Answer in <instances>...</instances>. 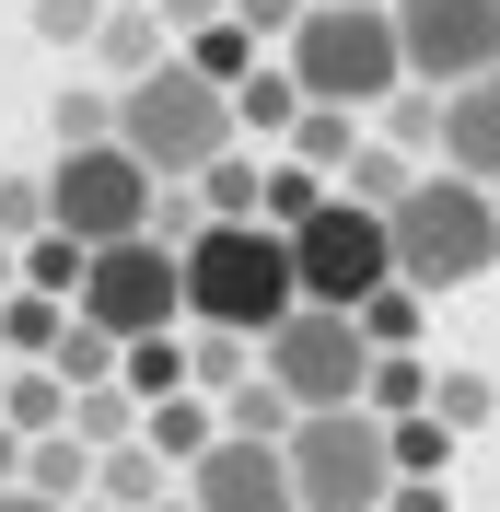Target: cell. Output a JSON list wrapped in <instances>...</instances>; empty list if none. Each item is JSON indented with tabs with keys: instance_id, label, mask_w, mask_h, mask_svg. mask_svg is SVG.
<instances>
[{
	"instance_id": "cell-1",
	"label": "cell",
	"mask_w": 500,
	"mask_h": 512,
	"mask_svg": "<svg viewBox=\"0 0 500 512\" xmlns=\"http://www.w3.org/2000/svg\"><path fill=\"white\" fill-rule=\"evenodd\" d=\"M117 140L152 163V175H175V187H187L198 163L233 152L245 128H233V94H221V82L187 59V47H163L152 70H128V82H117Z\"/></svg>"
},
{
	"instance_id": "cell-2",
	"label": "cell",
	"mask_w": 500,
	"mask_h": 512,
	"mask_svg": "<svg viewBox=\"0 0 500 512\" xmlns=\"http://www.w3.org/2000/svg\"><path fill=\"white\" fill-rule=\"evenodd\" d=\"M384 233H396V280L407 291H466L500 268V210L477 175H454V163H431V175H407V198L384 210Z\"/></svg>"
},
{
	"instance_id": "cell-3",
	"label": "cell",
	"mask_w": 500,
	"mask_h": 512,
	"mask_svg": "<svg viewBox=\"0 0 500 512\" xmlns=\"http://www.w3.org/2000/svg\"><path fill=\"white\" fill-rule=\"evenodd\" d=\"M175 268H187V315L198 326H245V338H268V326L303 303L280 222H198L187 245H175Z\"/></svg>"
},
{
	"instance_id": "cell-4",
	"label": "cell",
	"mask_w": 500,
	"mask_h": 512,
	"mask_svg": "<svg viewBox=\"0 0 500 512\" xmlns=\"http://www.w3.org/2000/svg\"><path fill=\"white\" fill-rule=\"evenodd\" d=\"M291 82H303L314 105H384L407 82L396 59V0H303V24L280 35Z\"/></svg>"
},
{
	"instance_id": "cell-5",
	"label": "cell",
	"mask_w": 500,
	"mask_h": 512,
	"mask_svg": "<svg viewBox=\"0 0 500 512\" xmlns=\"http://www.w3.org/2000/svg\"><path fill=\"white\" fill-rule=\"evenodd\" d=\"M280 466H291V501L303 512H384L396 489V443H384V408H291L280 431Z\"/></svg>"
},
{
	"instance_id": "cell-6",
	"label": "cell",
	"mask_w": 500,
	"mask_h": 512,
	"mask_svg": "<svg viewBox=\"0 0 500 512\" xmlns=\"http://www.w3.org/2000/svg\"><path fill=\"white\" fill-rule=\"evenodd\" d=\"M152 198H163V175L128 152L117 128H105V140H70V152L47 163V222H59V233H82V245L152 233Z\"/></svg>"
},
{
	"instance_id": "cell-7",
	"label": "cell",
	"mask_w": 500,
	"mask_h": 512,
	"mask_svg": "<svg viewBox=\"0 0 500 512\" xmlns=\"http://www.w3.org/2000/svg\"><path fill=\"white\" fill-rule=\"evenodd\" d=\"M256 373L280 384L291 408H349L361 373H373V338H361L349 303H291V315L256 338Z\"/></svg>"
},
{
	"instance_id": "cell-8",
	"label": "cell",
	"mask_w": 500,
	"mask_h": 512,
	"mask_svg": "<svg viewBox=\"0 0 500 512\" xmlns=\"http://www.w3.org/2000/svg\"><path fill=\"white\" fill-rule=\"evenodd\" d=\"M105 338H152V326H187V268L163 233H117V245H82V291H70Z\"/></svg>"
},
{
	"instance_id": "cell-9",
	"label": "cell",
	"mask_w": 500,
	"mask_h": 512,
	"mask_svg": "<svg viewBox=\"0 0 500 512\" xmlns=\"http://www.w3.org/2000/svg\"><path fill=\"white\" fill-rule=\"evenodd\" d=\"M291 280H303V303H361L373 280H396V233H384V210H361V198H314L303 222H291Z\"/></svg>"
},
{
	"instance_id": "cell-10",
	"label": "cell",
	"mask_w": 500,
	"mask_h": 512,
	"mask_svg": "<svg viewBox=\"0 0 500 512\" xmlns=\"http://www.w3.org/2000/svg\"><path fill=\"white\" fill-rule=\"evenodd\" d=\"M396 59H407V82H431V94L500 70V0H396Z\"/></svg>"
},
{
	"instance_id": "cell-11",
	"label": "cell",
	"mask_w": 500,
	"mask_h": 512,
	"mask_svg": "<svg viewBox=\"0 0 500 512\" xmlns=\"http://www.w3.org/2000/svg\"><path fill=\"white\" fill-rule=\"evenodd\" d=\"M175 478H187L198 512H303V501H291L280 443H256V431H210V443H198Z\"/></svg>"
},
{
	"instance_id": "cell-12",
	"label": "cell",
	"mask_w": 500,
	"mask_h": 512,
	"mask_svg": "<svg viewBox=\"0 0 500 512\" xmlns=\"http://www.w3.org/2000/svg\"><path fill=\"white\" fill-rule=\"evenodd\" d=\"M431 152L454 163V175H477V187L500 175V70H477V82H454V94H442Z\"/></svg>"
},
{
	"instance_id": "cell-13",
	"label": "cell",
	"mask_w": 500,
	"mask_h": 512,
	"mask_svg": "<svg viewBox=\"0 0 500 512\" xmlns=\"http://www.w3.org/2000/svg\"><path fill=\"white\" fill-rule=\"evenodd\" d=\"M291 117H303L291 59H245L233 70V128H245V140H291Z\"/></svg>"
},
{
	"instance_id": "cell-14",
	"label": "cell",
	"mask_w": 500,
	"mask_h": 512,
	"mask_svg": "<svg viewBox=\"0 0 500 512\" xmlns=\"http://www.w3.org/2000/svg\"><path fill=\"white\" fill-rule=\"evenodd\" d=\"M210 431H221V396H210V384H175V396H152V408H140V443H152L163 466H187Z\"/></svg>"
},
{
	"instance_id": "cell-15",
	"label": "cell",
	"mask_w": 500,
	"mask_h": 512,
	"mask_svg": "<svg viewBox=\"0 0 500 512\" xmlns=\"http://www.w3.org/2000/svg\"><path fill=\"white\" fill-rule=\"evenodd\" d=\"M163 47H175V24H163L152 0H105V24H94V59L117 70V82H128V70H152Z\"/></svg>"
},
{
	"instance_id": "cell-16",
	"label": "cell",
	"mask_w": 500,
	"mask_h": 512,
	"mask_svg": "<svg viewBox=\"0 0 500 512\" xmlns=\"http://www.w3.org/2000/svg\"><path fill=\"white\" fill-rule=\"evenodd\" d=\"M24 489H47V501H82V489H94V443H82V431H24Z\"/></svg>"
},
{
	"instance_id": "cell-17",
	"label": "cell",
	"mask_w": 500,
	"mask_h": 512,
	"mask_svg": "<svg viewBox=\"0 0 500 512\" xmlns=\"http://www.w3.org/2000/svg\"><path fill=\"white\" fill-rule=\"evenodd\" d=\"M0 419H12V431H59V419H70L59 361H0Z\"/></svg>"
},
{
	"instance_id": "cell-18",
	"label": "cell",
	"mask_w": 500,
	"mask_h": 512,
	"mask_svg": "<svg viewBox=\"0 0 500 512\" xmlns=\"http://www.w3.org/2000/svg\"><path fill=\"white\" fill-rule=\"evenodd\" d=\"M338 175H349L338 198H361V210H396V198H407V175H419V152H396V140H373V128H361Z\"/></svg>"
},
{
	"instance_id": "cell-19",
	"label": "cell",
	"mask_w": 500,
	"mask_h": 512,
	"mask_svg": "<svg viewBox=\"0 0 500 512\" xmlns=\"http://www.w3.org/2000/svg\"><path fill=\"white\" fill-rule=\"evenodd\" d=\"M94 489H105L117 512H140V501H163V489H175V466H163V454L128 431V443H105V454H94Z\"/></svg>"
},
{
	"instance_id": "cell-20",
	"label": "cell",
	"mask_w": 500,
	"mask_h": 512,
	"mask_svg": "<svg viewBox=\"0 0 500 512\" xmlns=\"http://www.w3.org/2000/svg\"><path fill=\"white\" fill-rule=\"evenodd\" d=\"M117 384L140 396V408H152V396H175V384H187V338H175V326H152V338H117Z\"/></svg>"
},
{
	"instance_id": "cell-21",
	"label": "cell",
	"mask_w": 500,
	"mask_h": 512,
	"mask_svg": "<svg viewBox=\"0 0 500 512\" xmlns=\"http://www.w3.org/2000/svg\"><path fill=\"white\" fill-rule=\"evenodd\" d=\"M198 187V210H210V222H256V187H268V163H245V152H210L187 175Z\"/></svg>"
},
{
	"instance_id": "cell-22",
	"label": "cell",
	"mask_w": 500,
	"mask_h": 512,
	"mask_svg": "<svg viewBox=\"0 0 500 512\" xmlns=\"http://www.w3.org/2000/svg\"><path fill=\"white\" fill-rule=\"evenodd\" d=\"M70 431H82V443H128V431H140V396H128L117 373H94V384H70Z\"/></svg>"
},
{
	"instance_id": "cell-23",
	"label": "cell",
	"mask_w": 500,
	"mask_h": 512,
	"mask_svg": "<svg viewBox=\"0 0 500 512\" xmlns=\"http://www.w3.org/2000/svg\"><path fill=\"white\" fill-rule=\"evenodd\" d=\"M349 140H361V105H314V94H303V117H291V152H303L314 175H338Z\"/></svg>"
},
{
	"instance_id": "cell-24",
	"label": "cell",
	"mask_w": 500,
	"mask_h": 512,
	"mask_svg": "<svg viewBox=\"0 0 500 512\" xmlns=\"http://www.w3.org/2000/svg\"><path fill=\"white\" fill-rule=\"evenodd\" d=\"M198 326V315H187ZM256 373V338H245V326H198V338H187V384H210V396H221V384H245Z\"/></svg>"
},
{
	"instance_id": "cell-25",
	"label": "cell",
	"mask_w": 500,
	"mask_h": 512,
	"mask_svg": "<svg viewBox=\"0 0 500 512\" xmlns=\"http://www.w3.org/2000/svg\"><path fill=\"white\" fill-rule=\"evenodd\" d=\"M349 315H361V338H373V350H419V291H407V280H373Z\"/></svg>"
},
{
	"instance_id": "cell-26",
	"label": "cell",
	"mask_w": 500,
	"mask_h": 512,
	"mask_svg": "<svg viewBox=\"0 0 500 512\" xmlns=\"http://www.w3.org/2000/svg\"><path fill=\"white\" fill-rule=\"evenodd\" d=\"M175 47H187V59H198V70H210L221 94H233V70H245V59H268V47H256V35H245V24H233V12H210V24H187V35H175Z\"/></svg>"
},
{
	"instance_id": "cell-27",
	"label": "cell",
	"mask_w": 500,
	"mask_h": 512,
	"mask_svg": "<svg viewBox=\"0 0 500 512\" xmlns=\"http://www.w3.org/2000/svg\"><path fill=\"white\" fill-rule=\"evenodd\" d=\"M221 431H256V443H280L291 431V396L268 373H245V384H221Z\"/></svg>"
},
{
	"instance_id": "cell-28",
	"label": "cell",
	"mask_w": 500,
	"mask_h": 512,
	"mask_svg": "<svg viewBox=\"0 0 500 512\" xmlns=\"http://www.w3.org/2000/svg\"><path fill=\"white\" fill-rule=\"evenodd\" d=\"M384 443H396V478H442V466H454V431H442L431 408H407V419H384Z\"/></svg>"
},
{
	"instance_id": "cell-29",
	"label": "cell",
	"mask_w": 500,
	"mask_h": 512,
	"mask_svg": "<svg viewBox=\"0 0 500 512\" xmlns=\"http://www.w3.org/2000/svg\"><path fill=\"white\" fill-rule=\"evenodd\" d=\"M314 198H326V175H314L303 152H280V163H268V187H256V222H280V233H291Z\"/></svg>"
},
{
	"instance_id": "cell-30",
	"label": "cell",
	"mask_w": 500,
	"mask_h": 512,
	"mask_svg": "<svg viewBox=\"0 0 500 512\" xmlns=\"http://www.w3.org/2000/svg\"><path fill=\"white\" fill-rule=\"evenodd\" d=\"M489 408H500V384L489 373H431V419L466 443V431H489Z\"/></svg>"
},
{
	"instance_id": "cell-31",
	"label": "cell",
	"mask_w": 500,
	"mask_h": 512,
	"mask_svg": "<svg viewBox=\"0 0 500 512\" xmlns=\"http://www.w3.org/2000/svg\"><path fill=\"white\" fill-rule=\"evenodd\" d=\"M431 128H442V94H431V82H396V94H384V117H373V140L431 152Z\"/></svg>"
},
{
	"instance_id": "cell-32",
	"label": "cell",
	"mask_w": 500,
	"mask_h": 512,
	"mask_svg": "<svg viewBox=\"0 0 500 512\" xmlns=\"http://www.w3.org/2000/svg\"><path fill=\"white\" fill-rule=\"evenodd\" d=\"M24 280H35V291H59V303H70V291H82V233L35 222V245H24Z\"/></svg>"
},
{
	"instance_id": "cell-33",
	"label": "cell",
	"mask_w": 500,
	"mask_h": 512,
	"mask_svg": "<svg viewBox=\"0 0 500 512\" xmlns=\"http://www.w3.org/2000/svg\"><path fill=\"white\" fill-rule=\"evenodd\" d=\"M47 128H59V152H70V140H105V128H117V94H94V82H70V94L47 105Z\"/></svg>"
},
{
	"instance_id": "cell-34",
	"label": "cell",
	"mask_w": 500,
	"mask_h": 512,
	"mask_svg": "<svg viewBox=\"0 0 500 512\" xmlns=\"http://www.w3.org/2000/svg\"><path fill=\"white\" fill-rule=\"evenodd\" d=\"M94 24H105V0H35V35L47 47H94Z\"/></svg>"
},
{
	"instance_id": "cell-35",
	"label": "cell",
	"mask_w": 500,
	"mask_h": 512,
	"mask_svg": "<svg viewBox=\"0 0 500 512\" xmlns=\"http://www.w3.org/2000/svg\"><path fill=\"white\" fill-rule=\"evenodd\" d=\"M47 222V175H12V163H0V233H35Z\"/></svg>"
},
{
	"instance_id": "cell-36",
	"label": "cell",
	"mask_w": 500,
	"mask_h": 512,
	"mask_svg": "<svg viewBox=\"0 0 500 512\" xmlns=\"http://www.w3.org/2000/svg\"><path fill=\"white\" fill-rule=\"evenodd\" d=\"M221 12H233V24L256 35V47H280V35L303 24V0H221Z\"/></svg>"
},
{
	"instance_id": "cell-37",
	"label": "cell",
	"mask_w": 500,
	"mask_h": 512,
	"mask_svg": "<svg viewBox=\"0 0 500 512\" xmlns=\"http://www.w3.org/2000/svg\"><path fill=\"white\" fill-rule=\"evenodd\" d=\"M384 512H454V489H442V478H396V489H384Z\"/></svg>"
},
{
	"instance_id": "cell-38",
	"label": "cell",
	"mask_w": 500,
	"mask_h": 512,
	"mask_svg": "<svg viewBox=\"0 0 500 512\" xmlns=\"http://www.w3.org/2000/svg\"><path fill=\"white\" fill-rule=\"evenodd\" d=\"M152 12H163V24H175V35H187V24H210L221 0H152Z\"/></svg>"
},
{
	"instance_id": "cell-39",
	"label": "cell",
	"mask_w": 500,
	"mask_h": 512,
	"mask_svg": "<svg viewBox=\"0 0 500 512\" xmlns=\"http://www.w3.org/2000/svg\"><path fill=\"white\" fill-rule=\"evenodd\" d=\"M0 512H70V501H47V489H24V478H12V489H0Z\"/></svg>"
},
{
	"instance_id": "cell-40",
	"label": "cell",
	"mask_w": 500,
	"mask_h": 512,
	"mask_svg": "<svg viewBox=\"0 0 500 512\" xmlns=\"http://www.w3.org/2000/svg\"><path fill=\"white\" fill-rule=\"evenodd\" d=\"M24 478V431H12V419H0V489Z\"/></svg>"
},
{
	"instance_id": "cell-41",
	"label": "cell",
	"mask_w": 500,
	"mask_h": 512,
	"mask_svg": "<svg viewBox=\"0 0 500 512\" xmlns=\"http://www.w3.org/2000/svg\"><path fill=\"white\" fill-rule=\"evenodd\" d=\"M140 512H198V501H187V478H175V489H163V501H140Z\"/></svg>"
},
{
	"instance_id": "cell-42",
	"label": "cell",
	"mask_w": 500,
	"mask_h": 512,
	"mask_svg": "<svg viewBox=\"0 0 500 512\" xmlns=\"http://www.w3.org/2000/svg\"><path fill=\"white\" fill-rule=\"evenodd\" d=\"M12 280H24V256H12V233H0V291H12Z\"/></svg>"
},
{
	"instance_id": "cell-43",
	"label": "cell",
	"mask_w": 500,
	"mask_h": 512,
	"mask_svg": "<svg viewBox=\"0 0 500 512\" xmlns=\"http://www.w3.org/2000/svg\"><path fill=\"white\" fill-rule=\"evenodd\" d=\"M70 512H117V501H105V489H82V501H70Z\"/></svg>"
},
{
	"instance_id": "cell-44",
	"label": "cell",
	"mask_w": 500,
	"mask_h": 512,
	"mask_svg": "<svg viewBox=\"0 0 500 512\" xmlns=\"http://www.w3.org/2000/svg\"><path fill=\"white\" fill-rule=\"evenodd\" d=\"M489 210H500V175H489Z\"/></svg>"
}]
</instances>
